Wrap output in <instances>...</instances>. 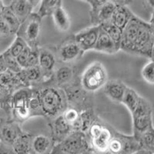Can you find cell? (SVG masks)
Segmentation results:
<instances>
[{"mask_svg": "<svg viewBox=\"0 0 154 154\" xmlns=\"http://www.w3.org/2000/svg\"><path fill=\"white\" fill-rule=\"evenodd\" d=\"M1 153H16L12 146L7 145L0 142V154Z\"/></svg>", "mask_w": 154, "mask_h": 154, "instance_id": "cell-41", "label": "cell"}, {"mask_svg": "<svg viewBox=\"0 0 154 154\" xmlns=\"http://www.w3.org/2000/svg\"><path fill=\"white\" fill-rule=\"evenodd\" d=\"M75 69L72 64L58 62L57 66L50 78L39 86L53 85L63 88L69 84L70 82H72L75 79Z\"/></svg>", "mask_w": 154, "mask_h": 154, "instance_id": "cell-10", "label": "cell"}, {"mask_svg": "<svg viewBox=\"0 0 154 154\" xmlns=\"http://www.w3.org/2000/svg\"><path fill=\"white\" fill-rule=\"evenodd\" d=\"M17 75L24 86H38L44 82V74L38 65L23 69Z\"/></svg>", "mask_w": 154, "mask_h": 154, "instance_id": "cell-17", "label": "cell"}, {"mask_svg": "<svg viewBox=\"0 0 154 154\" xmlns=\"http://www.w3.org/2000/svg\"><path fill=\"white\" fill-rule=\"evenodd\" d=\"M37 90L45 117L53 119L63 114L68 107V101L64 89L53 85L31 86Z\"/></svg>", "mask_w": 154, "mask_h": 154, "instance_id": "cell-1", "label": "cell"}, {"mask_svg": "<svg viewBox=\"0 0 154 154\" xmlns=\"http://www.w3.org/2000/svg\"><path fill=\"white\" fill-rule=\"evenodd\" d=\"M53 146H54V142L51 137H49L45 135H38L36 137H32V149L33 153H51Z\"/></svg>", "mask_w": 154, "mask_h": 154, "instance_id": "cell-22", "label": "cell"}, {"mask_svg": "<svg viewBox=\"0 0 154 154\" xmlns=\"http://www.w3.org/2000/svg\"><path fill=\"white\" fill-rule=\"evenodd\" d=\"M12 35L11 33V30L9 29V26L7 23L4 21V19H2V16H0V35L2 36H9V35Z\"/></svg>", "mask_w": 154, "mask_h": 154, "instance_id": "cell-40", "label": "cell"}, {"mask_svg": "<svg viewBox=\"0 0 154 154\" xmlns=\"http://www.w3.org/2000/svg\"><path fill=\"white\" fill-rule=\"evenodd\" d=\"M58 62L72 64L79 60L84 54L79 46L75 42L74 35L69 36L55 46Z\"/></svg>", "mask_w": 154, "mask_h": 154, "instance_id": "cell-9", "label": "cell"}, {"mask_svg": "<svg viewBox=\"0 0 154 154\" xmlns=\"http://www.w3.org/2000/svg\"><path fill=\"white\" fill-rule=\"evenodd\" d=\"M40 5L36 13L42 19L52 15L53 11L62 5V0H41Z\"/></svg>", "mask_w": 154, "mask_h": 154, "instance_id": "cell-30", "label": "cell"}, {"mask_svg": "<svg viewBox=\"0 0 154 154\" xmlns=\"http://www.w3.org/2000/svg\"><path fill=\"white\" fill-rule=\"evenodd\" d=\"M0 119H1V117H0Z\"/></svg>", "mask_w": 154, "mask_h": 154, "instance_id": "cell-51", "label": "cell"}, {"mask_svg": "<svg viewBox=\"0 0 154 154\" xmlns=\"http://www.w3.org/2000/svg\"><path fill=\"white\" fill-rule=\"evenodd\" d=\"M38 65V48L31 49L28 57V67Z\"/></svg>", "mask_w": 154, "mask_h": 154, "instance_id": "cell-38", "label": "cell"}, {"mask_svg": "<svg viewBox=\"0 0 154 154\" xmlns=\"http://www.w3.org/2000/svg\"><path fill=\"white\" fill-rule=\"evenodd\" d=\"M32 88L21 87L12 93L10 99V116L20 124L28 120L30 117L29 110V100L32 94Z\"/></svg>", "mask_w": 154, "mask_h": 154, "instance_id": "cell-4", "label": "cell"}, {"mask_svg": "<svg viewBox=\"0 0 154 154\" xmlns=\"http://www.w3.org/2000/svg\"><path fill=\"white\" fill-rule=\"evenodd\" d=\"M27 46H28L27 44L26 43V42L23 40V38L19 36H16L15 40L13 41L12 45L8 48L7 50L12 56H13L14 57H17Z\"/></svg>", "mask_w": 154, "mask_h": 154, "instance_id": "cell-35", "label": "cell"}, {"mask_svg": "<svg viewBox=\"0 0 154 154\" xmlns=\"http://www.w3.org/2000/svg\"><path fill=\"white\" fill-rule=\"evenodd\" d=\"M10 99L8 96L2 94V93H0V108H2L5 111L8 117L10 116Z\"/></svg>", "mask_w": 154, "mask_h": 154, "instance_id": "cell-39", "label": "cell"}, {"mask_svg": "<svg viewBox=\"0 0 154 154\" xmlns=\"http://www.w3.org/2000/svg\"><path fill=\"white\" fill-rule=\"evenodd\" d=\"M28 1L31 3V5L33 6L34 9L36 7L37 5H39V3H40L41 2V0H28Z\"/></svg>", "mask_w": 154, "mask_h": 154, "instance_id": "cell-46", "label": "cell"}, {"mask_svg": "<svg viewBox=\"0 0 154 154\" xmlns=\"http://www.w3.org/2000/svg\"><path fill=\"white\" fill-rule=\"evenodd\" d=\"M32 88V94L30 96L28 104L30 117H33V116H43V117H45V113L42 110V105H41L40 100L38 98L36 89L35 87Z\"/></svg>", "mask_w": 154, "mask_h": 154, "instance_id": "cell-29", "label": "cell"}, {"mask_svg": "<svg viewBox=\"0 0 154 154\" xmlns=\"http://www.w3.org/2000/svg\"><path fill=\"white\" fill-rule=\"evenodd\" d=\"M6 70H8L7 66H6V63L4 60L3 55H2V53H1L0 54V74L5 72Z\"/></svg>", "mask_w": 154, "mask_h": 154, "instance_id": "cell-42", "label": "cell"}, {"mask_svg": "<svg viewBox=\"0 0 154 154\" xmlns=\"http://www.w3.org/2000/svg\"><path fill=\"white\" fill-rule=\"evenodd\" d=\"M133 15V12L126 5H118L114 10L110 22L123 30Z\"/></svg>", "mask_w": 154, "mask_h": 154, "instance_id": "cell-21", "label": "cell"}, {"mask_svg": "<svg viewBox=\"0 0 154 154\" xmlns=\"http://www.w3.org/2000/svg\"><path fill=\"white\" fill-rule=\"evenodd\" d=\"M93 50L106 54H114L120 50V49L106 32L105 30L100 27L98 38Z\"/></svg>", "mask_w": 154, "mask_h": 154, "instance_id": "cell-20", "label": "cell"}, {"mask_svg": "<svg viewBox=\"0 0 154 154\" xmlns=\"http://www.w3.org/2000/svg\"><path fill=\"white\" fill-rule=\"evenodd\" d=\"M113 128L105 124L103 129L98 137L89 141L92 150L95 153H106L108 152L109 143L110 142L113 133Z\"/></svg>", "mask_w": 154, "mask_h": 154, "instance_id": "cell-18", "label": "cell"}, {"mask_svg": "<svg viewBox=\"0 0 154 154\" xmlns=\"http://www.w3.org/2000/svg\"><path fill=\"white\" fill-rule=\"evenodd\" d=\"M30 47L27 46L24 50L22 52L19 56L16 57L17 62L19 63V66L22 67V69H26L28 67V57L29 54Z\"/></svg>", "mask_w": 154, "mask_h": 154, "instance_id": "cell-37", "label": "cell"}, {"mask_svg": "<svg viewBox=\"0 0 154 154\" xmlns=\"http://www.w3.org/2000/svg\"><path fill=\"white\" fill-rule=\"evenodd\" d=\"M4 7V4H3V2H2V0H0V12H2V9H3Z\"/></svg>", "mask_w": 154, "mask_h": 154, "instance_id": "cell-48", "label": "cell"}, {"mask_svg": "<svg viewBox=\"0 0 154 154\" xmlns=\"http://www.w3.org/2000/svg\"><path fill=\"white\" fill-rule=\"evenodd\" d=\"M137 140L140 146L138 153L154 154V126L142 133Z\"/></svg>", "mask_w": 154, "mask_h": 154, "instance_id": "cell-26", "label": "cell"}, {"mask_svg": "<svg viewBox=\"0 0 154 154\" xmlns=\"http://www.w3.org/2000/svg\"><path fill=\"white\" fill-rule=\"evenodd\" d=\"M0 16H2L4 21L9 26L12 35L16 34L19 26H20L21 22L19 21V18L16 16L13 11L11 9L9 5H4L2 12H0Z\"/></svg>", "mask_w": 154, "mask_h": 154, "instance_id": "cell-27", "label": "cell"}, {"mask_svg": "<svg viewBox=\"0 0 154 154\" xmlns=\"http://www.w3.org/2000/svg\"><path fill=\"white\" fill-rule=\"evenodd\" d=\"M82 1H84V2H87L88 4H89V5H93V0H82Z\"/></svg>", "mask_w": 154, "mask_h": 154, "instance_id": "cell-49", "label": "cell"}, {"mask_svg": "<svg viewBox=\"0 0 154 154\" xmlns=\"http://www.w3.org/2000/svg\"><path fill=\"white\" fill-rule=\"evenodd\" d=\"M57 64L58 60L55 47H38V66L43 72L44 82L47 81L50 78Z\"/></svg>", "mask_w": 154, "mask_h": 154, "instance_id": "cell-11", "label": "cell"}, {"mask_svg": "<svg viewBox=\"0 0 154 154\" xmlns=\"http://www.w3.org/2000/svg\"><path fill=\"white\" fill-rule=\"evenodd\" d=\"M103 29L105 30V32L109 35L111 38H112L113 42H115L116 45L120 49V42H121V35H122V29L112 24L110 21L107 22V23H103V24L100 25Z\"/></svg>", "mask_w": 154, "mask_h": 154, "instance_id": "cell-32", "label": "cell"}, {"mask_svg": "<svg viewBox=\"0 0 154 154\" xmlns=\"http://www.w3.org/2000/svg\"><path fill=\"white\" fill-rule=\"evenodd\" d=\"M49 126L51 131V138L53 139L54 145L61 142L73 131L72 125L67 122L63 114L49 119Z\"/></svg>", "mask_w": 154, "mask_h": 154, "instance_id": "cell-13", "label": "cell"}, {"mask_svg": "<svg viewBox=\"0 0 154 154\" xmlns=\"http://www.w3.org/2000/svg\"><path fill=\"white\" fill-rule=\"evenodd\" d=\"M21 87L25 86L17 73L8 69L0 74V93L11 98L12 93Z\"/></svg>", "mask_w": 154, "mask_h": 154, "instance_id": "cell-16", "label": "cell"}, {"mask_svg": "<svg viewBox=\"0 0 154 154\" xmlns=\"http://www.w3.org/2000/svg\"><path fill=\"white\" fill-rule=\"evenodd\" d=\"M63 115L67 122L72 125L73 130H81L80 111L74 107L68 106Z\"/></svg>", "mask_w": 154, "mask_h": 154, "instance_id": "cell-31", "label": "cell"}, {"mask_svg": "<svg viewBox=\"0 0 154 154\" xmlns=\"http://www.w3.org/2000/svg\"><path fill=\"white\" fill-rule=\"evenodd\" d=\"M51 153L86 154L93 153L84 132L73 130L61 142L55 144Z\"/></svg>", "mask_w": 154, "mask_h": 154, "instance_id": "cell-2", "label": "cell"}, {"mask_svg": "<svg viewBox=\"0 0 154 154\" xmlns=\"http://www.w3.org/2000/svg\"><path fill=\"white\" fill-rule=\"evenodd\" d=\"M140 143L134 136H126L113 130L112 137L109 143L108 152L112 154L138 153Z\"/></svg>", "mask_w": 154, "mask_h": 154, "instance_id": "cell-8", "label": "cell"}, {"mask_svg": "<svg viewBox=\"0 0 154 154\" xmlns=\"http://www.w3.org/2000/svg\"><path fill=\"white\" fill-rule=\"evenodd\" d=\"M9 7L21 23L29 15L31 14L34 9L33 6L28 0H12Z\"/></svg>", "mask_w": 154, "mask_h": 154, "instance_id": "cell-25", "label": "cell"}, {"mask_svg": "<svg viewBox=\"0 0 154 154\" xmlns=\"http://www.w3.org/2000/svg\"><path fill=\"white\" fill-rule=\"evenodd\" d=\"M109 2H113L114 4H116V5H127L130 2V0H106Z\"/></svg>", "mask_w": 154, "mask_h": 154, "instance_id": "cell-43", "label": "cell"}, {"mask_svg": "<svg viewBox=\"0 0 154 154\" xmlns=\"http://www.w3.org/2000/svg\"><path fill=\"white\" fill-rule=\"evenodd\" d=\"M143 79L148 84L154 85V61L150 60L146 63L141 70Z\"/></svg>", "mask_w": 154, "mask_h": 154, "instance_id": "cell-33", "label": "cell"}, {"mask_svg": "<svg viewBox=\"0 0 154 154\" xmlns=\"http://www.w3.org/2000/svg\"><path fill=\"white\" fill-rule=\"evenodd\" d=\"M149 23L150 24L151 26L154 29V16H151V19L149 21Z\"/></svg>", "mask_w": 154, "mask_h": 154, "instance_id": "cell-47", "label": "cell"}, {"mask_svg": "<svg viewBox=\"0 0 154 154\" xmlns=\"http://www.w3.org/2000/svg\"><path fill=\"white\" fill-rule=\"evenodd\" d=\"M108 80L106 69L100 62H93L85 69L81 76V85L82 88L89 92H96L103 87Z\"/></svg>", "mask_w": 154, "mask_h": 154, "instance_id": "cell-5", "label": "cell"}, {"mask_svg": "<svg viewBox=\"0 0 154 154\" xmlns=\"http://www.w3.org/2000/svg\"><path fill=\"white\" fill-rule=\"evenodd\" d=\"M131 114L133 118V136L137 139L142 133L153 126L152 106L142 96L137 108Z\"/></svg>", "mask_w": 154, "mask_h": 154, "instance_id": "cell-6", "label": "cell"}, {"mask_svg": "<svg viewBox=\"0 0 154 154\" xmlns=\"http://www.w3.org/2000/svg\"><path fill=\"white\" fill-rule=\"evenodd\" d=\"M145 3L148 6V8L151 9L152 10L154 9V0H145Z\"/></svg>", "mask_w": 154, "mask_h": 154, "instance_id": "cell-45", "label": "cell"}, {"mask_svg": "<svg viewBox=\"0 0 154 154\" xmlns=\"http://www.w3.org/2000/svg\"><path fill=\"white\" fill-rule=\"evenodd\" d=\"M152 16H154V9L152 10Z\"/></svg>", "mask_w": 154, "mask_h": 154, "instance_id": "cell-50", "label": "cell"}, {"mask_svg": "<svg viewBox=\"0 0 154 154\" xmlns=\"http://www.w3.org/2000/svg\"><path fill=\"white\" fill-rule=\"evenodd\" d=\"M104 125L105 124H104L103 121L100 120L98 117L96 118V120L92 123L91 126H89L87 131L85 133L86 137H87L89 142L91 140H93V139L96 138V137H98L102 132V130H103V129Z\"/></svg>", "mask_w": 154, "mask_h": 154, "instance_id": "cell-34", "label": "cell"}, {"mask_svg": "<svg viewBox=\"0 0 154 154\" xmlns=\"http://www.w3.org/2000/svg\"><path fill=\"white\" fill-rule=\"evenodd\" d=\"M116 7V4L107 1L102 5L91 8L89 16L92 26H100L110 21Z\"/></svg>", "mask_w": 154, "mask_h": 154, "instance_id": "cell-15", "label": "cell"}, {"mask_svg": "<svg viewBox=\"0 0 154 154\" xmlns=\"http://www.w3.org/2000/svg\"><path fill=\"white\" fill-rule=\"evenodd\" d=\"M100 29V26H93L73 35L75 42L84 53L94 49L98 38Z\"/></svg>", "mask_w": 154, "mask_h": 154, "instance_id": "cell-14", "label": "cell"}, {"mask_svg": "<svg viewBox=\"0 0 154 154\" xmlns=\"http://www.w3.org/2000/svg\"><path fill=\"white\" fill-rule=\"evenodd\" d=\"M153 45L154 29L148 22L144 21L141 19L132 54L149 58Z\"/></svg>", "mask_w": 154, "mask_h": 154, "instance_id": "cell-7", "label": "cell"}, {"mask_svg": "<svg viewBox=\"0 0 154 154\" xmlns=\"http://www.w3.org/2000/svg\"><path fill=\"white\" fill-rule=\"evenodd\" d=\"M93 4L91 6V8H94L96 6H98V5H102V4L105 3L106 2H107L106 0H93Z\"/></svg>", "mask_w": 154, "mask_h": 154, "instance_id": "cell-44", "label": "cell"}, {"mask_svg": "<svg viewBox=\"0 0 154 154\" xmlns=\"http://www.w3.org/2000/svg\"><path fill=\"white\" fill-rule=\"evenodd\" d=\"M42 18L36 12H32L20 24L16 36L20 37L31 49L40 46Z\"/></svg>", "mask_w": 154, "mask_h": 154, "instance_id": "cell-3", "label": "cell"}, {"mask_svg": "<svg viewBox=\"0 0 154 154\" xmlns=\"http://www.w3.org/2000/svg\"><path fill=\"white\" fill-rule=\"evenodd\" d=\"M23 133L20 123L12 118H1L0 119V142L7 145L12 143L19 135Z\"/></svg>", "mask_w": 154, "mask_h": 154, "instance_id": "cell-12", "label": "cell"}, {"mask_svg": "<svg viewBox=\"0 0 154 154\" xmlns=\"http://www.w3.org/2000/svg\"><path fill=\"white\" fill-rule=\"evenodd\" d=\"M126 87L124 82L119 79H110L107 80L103 86V91L112 101L121 103Z\"/></svg>", "mask_w": 154, "mask_h": 154, "instance_id": "cell-19", "label": "cell"}, {"mask_svg": "<svg viewBox=\"0 0 154 154\" xmlns=\"http://www.w3.org/2000/svg\"><path fill=\"white\" fill-rule=\"evenodd\" d=\"M32 137H33L31 134L23 131V133L19 135L12 143L15 152L17 154L33 153L32 149Z\"/></svg>", "mask_w": 154, "mask_h": 154, "instance_id": "cell-23", "label": "cell"}, {"mask_svg": "<svg viewBox=\"0 0 154 154\" xmlns=\"http://www.w3.org/2000/svg\"><path fill=\"white\" fill-rule=\"evenodd\" d=\"M140 98L141 96L134 89L127 86L121 103H123L128 109L130 113H132L135 110V109L137 108Z\"/></svg>", "mask_w": 154, "mask_h": 154, "instance_id": "cell-28", "label": "cell"}, {"mask_svg": "<svg viewBox=\"0 0 154 154\" xmlns=\"http://www.w3.org/2000/svg\"><path fill=\"white\" fill-rule=\"evenodd\" d=\"M52 17L58 30L60 32H66L69 29L71 20L66 11L63 9V5L58 6L52 13Z\"/></svg>", "mask_w": 154, "mask_h": 154, "instance_id": "cell-24", "label": "cell"}, {"mask_svg": "<svg viewBox=\"0 0 154 154\" xmlns=\"http://www.w3.org/2000/svg\"><path fill=\"white\" fill-rule=\"evenodd\" d=\"M2 55H3L4 60H5V63H6L8 69L12 71V72H15V73H17V72H20L23 69L22 67L19 66V63L17 62L16 57H14L13 56H12L8 52L7 49L4 53H2Z\"/></svg>", "mask_w": 154, "mask_h": 154, "instance_id": "cell-36", "label": "cell"}]
</instances>
